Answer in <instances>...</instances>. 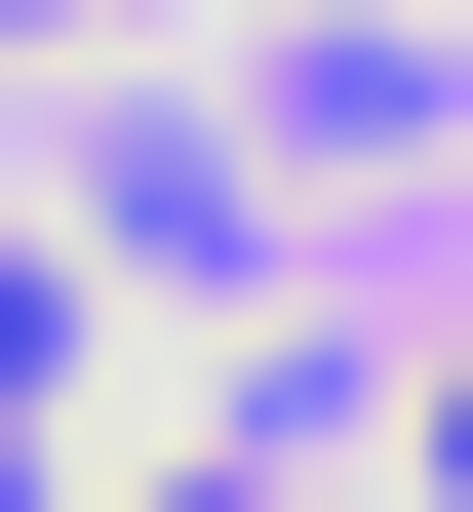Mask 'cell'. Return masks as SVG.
Returning <instances> with one entry per match:
<instances>
[{
	"mask_svg": "<svg viewBox=\"0 0 473 512\" xmlns=\"http://www.w3.org/2000/svg\"><path fill=\"white\" fill-rule=\"evenodd\" d=\"M434 512H473V355H434Z\"/></svg>",
	"mask_w": 473,
	"mask_h": 512,
	"instance_id": "6da1fadb",
	"label": "cell"
}]
</instances>
